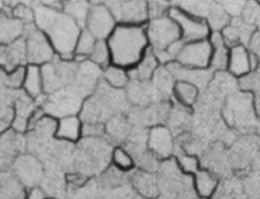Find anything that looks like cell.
Instances as JSON below:
<instances>
[{
	"mask_svg": "<svg viewBox=\"0 0 260 199\" xmlns=\"http://www.w3.org/2000/svg\"><path fill=\"white\" fill-rule=\"evenodd\" d=\"M34 24L48 37L54 50L64 60L74 57L75 48L81 28L63 11H56L42 3L32 4Z\"/></svg>",
	"mask_w": 260,
	"mask_h": 199,
	"instance_id": "obj_1",
	"label": "cell"
},
{
	"mask_svg": "<svg viewBox=\"0 0 260 199\" xmlns=\"http://www.w3.org/2000/svg\"><path fill=\"white\" fill-rule=\"evenodd\" d=\"M148 41L147 31L142 26H117L109 40L113 62L123 68L135 65L142 56Z\"/></svg>",
	"mask_w": 260,
	"mask_h": 199,
	"instance_id": "obj_2",
	"label": "cell"
},
{
	"mask_svg": "<svg viewBox=\"0 0 260 199\" xmlns=\"http://www.w3.org/2000/svg\"><path fill=\"white\" fill-rule=\"evenodd\" d=\"M159 197L163 199H197L193 177L183 173L175 158L161 161L156 170Z\"/></svg>",
	"mask_w": 260,
	"mask_h": 199,
	"instance_id": "obj_3",
	"label": "cell"
},
{
	"mask_svg": "<svg viewBox=\"0 0 260 199\" xmlns=\"http://www.w3.org/2000/svg\"><path fill=\"white\" fill-rule=\"evenodd\" d=\"M113 87L98 86L95 90L83 102L80 110L82 123H99L109 121L117 116V112L124 104V100Z\"/></svg>",
	"mask_w": 260,
	"mask_h": 199,
	"instance_id": "obj_4",
	"label": "cell"
},
{
	"mask_svg": "<svg viewBox=\"0 0 260 199\" xmlns=\"http://www.w3.org/2000/svg\"><path fill=\"white\" fill-rule=\"evenodd\" d=\"M113 149L110 142L102 138H84L75 153L78 173L87 178L89 175L106 170L111 160Z\"/></svg>",
	"mask_w": 260,
	"mask_h": 199,
	"instance_id": "obj_5",
	"label": "cell"
},
{
	"mask_svg": "<svg viewBox=\"0 0 260 199\" xmlns=\"http://www.w3.org/2000/svg\"><path fill=\"white\" fill-rule=\"evenodd\" d=\"M84 97L72 87L56 91L44 97L40 108L48 116L60 119L80 113Z\"/></svg>",
	"mask_w": 260,
	"mask_h": 199,
	"instance_id": "obj_6",
	"label": "cell"
},
{
	"mask_svg": "<svg viewBox=\"0 0 260 199\" xmlns=\"http://www.w3.org/2000/svg\"><path fill=\"white\" fill-rule=\"evenodd\" d=\"M224 110L228 124L238 129L255 127L258 119L254 109L253 95L247 92L237 93L230 96Z\"/></svg>",
	"mask_w": 260,
	"mask_h": 199,
	"instance_id": "obj_7",
	"label": "cell"
},
{
	"mask_svg": "<svg viewBox=\"0 0 260 199\" xmlns=\"http://www.w3.org/2000/svg\"><path fill=\"white\" fill-rule=\"evenodd\" d=\"M78 63L64 60L55 56L51 62L41 67L44 94L50 95L56 91L70 87L74 82Z\"/></svg>",
	"mask_w": 260,
	"mask_h": 199,
	"instance_id": "obj_8",
	"label": "cell"
},
{
	"mask_svg": "<svg viewBox=\"0 0 260 199\" xmlns=\"http://www.w3.org/2000/svg\"><path fill=\"white\" fill-rule=\"evenodd\" d=\"M23 39L26 45V63L29 65H46L55 58V50L49 39L34 23L25 26Z\"/></svg>",
	"mask_w": 260,
	"mask_h": 199,
	"instance_id": "obj_9",
	"label": "cell"
},
{
	"mask_svg": "<svg viewBox=\"0 0 260 199\" xmlns=\"http://www.w3.org/2000/svg\"><path fill=\"white\" fill-rule=\"evenodd\" d=\"M147 36L153 50H166L181 39L177 23L169 16L152 19L148 26Z\"/></svg>",
	"mask_w": 260,
	"mask_h": 199,
	"instance_id": "obj_10",
	"label": "cell"
},
{
	"mask_svg": "<svg viewBox=\"0 0 260 199\" xmlns=\"http://www.w3.org/2000/svg\"><path fill=\"white\" fill-rule=\"evenodd\" d=\"M169 16L177 23L184 42H195L208 39L210 27L205 19L194 17L180 8L169 9Z\"/></svg>",
	"mask_w": 260,
	"mask_h": 199,
	"instance_id": "obj_11",
	"label": "cell"
},
{
	"mask_svg": "<svg viewBox=\"0 0 260 199\" xmlns=\"http://www.w3.org/2000/svg\"><path fill=\"white\" fill-rule=\"evenodd\" d=\"M117 22L125 26H136L148 18V3L143 1H111L106 2Z\"/></svg>",
	"mask_w": 260,
	"mask_h": 199,
	"instance_id": "obj_12",
	"label": "cell"
},
{
	"mask_svg": "<svg viewBox=\"0 0 260 199\" xmlns=\"http://www.w3.org/2000/svg\"><path fill=\"white\" fill-rule=\"evenodd\" d=\"M212 56V47L208 39L185 42L177 56L178 64L188 69H208Z\"/></svg>",
	"mask_w": 260,
	"mask_h": 199,
	"instance_id": "obj_13",
	"label": "cell"
},
{
	"mask_svg": "<svg viewBox=\"0 0 260 199\" xmlns=\"http://www.w3.org/2000/svg\"><path fill=\"white\" fill-rule=\"evenodd\" d=\"M116 20L110 10L105 4L95 3L91 6L88 14L86 29L95 37L96 40H104L115 30Z\"/></svg>",
	"mask_w": 260,
	"mask_h": 199,
	"instance_id": "obj_14",
	"label": "cell"
},
{
	"mask_svg": "<svg viewBox=\"0 0 260 199\" xmlns=\"http://www.w3.org/2000/svg\"><path fill=\"white\" fill-rule=\"evenodd\" d=\"M148 147L157 159L167 160L176 151L174 134L168 126H153L148 133Z\"/></svg>",
	"mask_w": 260,
	"mask_h": 199,
	"instance_id": "obj_15",
	"label": "cell"
},
{
	"mask_svg": "<svg viewBox=\"0 0 260 199\" xmlns=\"http://www.w3.org/2000/svg\"><path fill=\"white\" fill-rule=\"evenodd\" d=\"M26 146L24 136L9 128L0 135V170H8Z\"/></svg>",
	"mask_w": 260,
	"mask_h": 199,
	"instance_id": "obj_16",
	"label": "cell"
},
{
	"mask_svg": "<svg viewBox=\"0 0 260 199\" xmlns=\"http://www.w3.org/2000/svg\"><path fill=\"white\" fill-rule=\"evenodd\" d=\"M13 173L22 185L29 188L38 186L44 178V169L38 158L32 155L21 154L14 162Z\"/></svg>",
	"mask_w": 260,
	"mask_h": 199,
	"instance_id": "obj_17",
	"label": "cell"
},
{
	"mask_svg": "<svg viewBox=\"0 0 260 199\" xmlns=\"http://www.w3.org/2000/svg\"><path fill=\"white\" fill-rule=\"evenodd\" d=\"M36 101L23 91L18 93L14 101L13 120L10 128L18 134L24 135L28 131V124L36 109Z\"/></svg>",
	"mask_w": 260,
	"mask_h": 199,
	"instance_id": "obj_18",
	"label": "cell"
},
{
	"mask_svg": "<svg viewBox=\"0 0 260 199\" xmlns=\"http://www.w3.org/2000/svg\"><path fill=\"white\" fill-rule=\"evenodd\" d=\"M130 185L135 192L144 199H154L159 196L157 178L155 172L136 170L129 175Z\"/></svg>",
	"mask_w": 260,
	"mask_h": 199,
	"instance_id": "obj_19",
	"label": "cell"
},
{
	"mask_svg": "<svg viewBox=\"0 0 260 199\" xmlns=\"http://www.w3.org/2000/svg\"><path fill=\"white\" fill-rule=\"evenodd\" d=\"M167 69L178 80L190 83L199 89L208 86L212 79V71L208 69H188L178 63H169Z\"/></svg>",
	"mask_w": 260,
	"mask_h": 199,
	"instance_id": "obj_20",
	"label": "cell"
},
{
	"mask_svg": "<svg viewBox=\"0 0 260 199\" xmlns=\"http://www.w3.org/2000/svg\"><path fill=\"white\" fill-rule=\"evenodd\" d=\"M228 70L231 75L239 78L253 72L251 52L243 44L230 48Z\"/></svg>",
	"mask_w": 260,
	"mask_h": 199,
	"instance_id": "obj_21",
	"label": "cell"
},
{
	"mask_svg": "<svg viewBox=\"0 0 260 199\" xmlns=\"http://www.w3.org/2000/svg\"><path fill=\"white\" fill-rule=\"evenodd\" d=\"M83 123L77 116L62 117L57 120L56 138L68 143H76L82 138Z\"/></svg>",
	"mask_w": 260,
	"mask_h": 199,
	"instance_id": "obj_22",
	"label": "cell"
},
{
	"mask_svg": "<svg viewBox=\"0 0 260 199\" xmlns=\"http://www.w3.org/2000/svg\"><path fill=\"white\" fill-rule=\"evenodd\" d=\"M208 41L212 47V56L209 65L211 67V70L217 71L228 70L230 48L225 45L221 32H212Z\"/></svg>",
	"mask_w": 260,
	"mask_h": 199,
	"instance_id": "obj_23",
	"label": "cell"
},
{
	"mask_svg": "<svg viewBox=\"0 0 260 199\" xmlns=\"http://www.w3.org/2000/svg\"><path fill=\"white\" fill-rule=\"evenodd\" d=\"M193 184L198 197L212 198L219 186V180L217 175L211 171L206 169H200L193 176Z\"/></svg>",
	"mask_w": 260,
	"mask_h": 199,
	"instance_id": "obj_24",
	"label": "cell"
},
{
	"mask_svg": "<svg viewBox=\"0 0 260 199\" xmlns=\"http://www.w3.org/2000/svg\"><path fill=\"white\" fill-rule=\"evenodd\" d=\"M25 25L14 18L11 14L0 11V43L9 44L20 39L24 34Z\"/></svg>",
	"mask_w": 260,
	"mask_h": 199,
	"instance_id": "obj_25",
	"label": "cell"
},
{
	"mask_svg": "<svg viewBox=\"0 0 260 199\" xmlns=\"http://www.w3.org/2000/svg\"><path fill=\"white\" fill-rule=\"evenodd\" d=\"M26 191L15 174L0 170V199H25Z\"/></svg>",
	"mask_w": 260,
	"mask_h": 199,
	"instance_id": "obj_26",
	"label": "cell"
},
{
	"mask_svg": "<svg viewBox=\"0 0 260 199\" xmlns=\"http://www.w3.org/2000/svg\"><path fill=\"white\" fill-rule=\"evenodd\" d=\"M23 89L26 95L35 101L43 96V79L41 68L39 65H28L26 67Z\"/></svg>",
	"mask_w": 260,
	"mask_h": 199,
	"instance_id": "obj_27",
	"label": "cell"
},
{
	"mask_svg": "<svg viewBox=\"0 0 260 199\" xmlns=\"http://www.w3.org/2000/svg\"><path fill=\"white\" fill-rule=\"evenodd\" d=\"M157 59L152 48H148L145 52L143 60L139 65L129 72V78H134L137 81H147L153 77L156 70Z\"/></svg>",
	"mask_w": 260,
	"mask_h": 199,
	"instance_id": "obj_28",
	"label": "cell"
},
{
	"mask_svg": "<svg viewBox=\"0 0 260 199\" xmlns=\"http://www.w3.org/2000/svg\"><path fill=\"white\" fill-rule=\"evenodd\" d=\"M91 9V5L82 1H67L64 2L63 12L72 18L78 26H86L88 14Z\"/></svg>",
	"mask_w": 260,
	"mask_h": 199,
	"instance_id": "obj_29",
	"label": "cell"
},
{
	"mask_svg": "<svg viewBox=\"0 0 260 199\" xmlns=\"http://www.w3.org/2000/svg\"><path fill=\"white\" fill-rule=\"evenodd\" d=\"M173 91L179 104L186 108L195 104L200 93V89L196 86L182 80L175 83Z\"/></svg>",
	"mask_w": 260,
	"mask_h": 199,
	"instance_id": "obj_30",
	"label": "cell"
},
{
	"mask_svg": "<svg viewBox=\"0 0 260 199\" xmlns=\"http://www.w3.org/2000/svg\"><path fill=\"white\" fill-rule=\"evenodd\" d=\"M96 39L89 31L83 29L78 37V41L75 48L74 58L76 63H82L89 57L93 48L96 43Z\"/></svg>",
	"mask_w": 260,
	"mask_h": 199,
	"instance_id": "obj_31",
	"label": "cell"
},
{
	"mask_svg": "<svg viewBox=\"0 0 260 199\" xmlns=\"http://www.w3.org/2000/svg\"><path fill=\"white\" fill-rule=\"evenodd\" d=\"M105 132L109 135L110 141L114 140L117 143L125 142L131 133L128 124L124 118L119 117L118 115L109 119L108 126L105 127Z\"/></svg>",
	"mask_w": 260,
	"mask_h": 199,
	"instance_id": "obj_32",
	"label": "cell"
},
{
	"mask_svg": "<svg viewBox=\"0 0 260 199\" xmlns=\"http://www.w3.org/2000/svg\"><path fill=\"white\" fill-rule=\"evenodd\" d=\"M175 160L177 162L179 169L183 173L187 176L193 177L200 169V159L195 155H191L186 152L181 151L177 153V156L175 157Z\"/></svg>",
	"mask_w": 260,
	"mask_h": 199,
	"instance_id": "obj_33",
	"label": "cell"
},
{
	"mask_svg": "<svg viewBox=\"0 0 260 199\" xmlns=\"http://www.w3.org/2000/svg\"><path fill=\"white\" fill-rule=\"evenodd\" d=\"M104 78L110 87L115 89H119L126 87L128 84L129 77L120 67L108 65L104 71Z\"/></svg>",
	"mask_w": 260,
	"mask_h": 199,
	"instance_id": "obj_34",
	"label": "cell"
},
{
	"mask_svg": "<svg viewBox=\"0 0 260 199\" xmlns=\"http://www.w3.org/2000/svg\"><path fill=\"white\" fill-rule=\"evenodd\" d=\"M186 107H178V108H174L173 109H170L169 115L167 117V121L169 124V130L175 133L181 130L186 126L187 121H188V114L186 111Z\"/></svg>",
	"mask_w": 260,
	"mask_h": 199,
	"instance_id": "obj_35",
	"label": "cell"
},
{
	"mask_svg": "<svg viewBox=\"0 0 260 199\" xmlns=\"http://www.w3.org/2000/svg\"><path fill=\"white\" fill-rule=\"evenodd\" d=\"M111 161L114 167L124 172L131 170L135 167L133 157L123 147H117L113 149Z\"/></svg>",
	"mask_w": 260,
	"mask_h": 199,
	"instance_id": "obj_36",
	"label": "cell"
},
{
	"mask_svg": "<svg viewBox=\"0 0 260 199\" xmlns=\"http://www.w3.org/2000/svg\"><path fill=\"white\" fill-rule=\"evenodd\" d=\"M208 26L213 28L214 31H218L219 28L225 27L228 22V16L225 13V9L222 8L219 5H213L210 6V9L208 12Z\"/></svg>",
	"mask_w": 260,
	"mask_h": 199,
	"instance_id": "obj_37",
	"label": "cell"
},
{
	"mask_svg": "<svg viewBox=\"0 0 260 199\" xmlns=\"http://www.w3.org/2000/svg\"><path fill=\"white\" fill-rule=\"evenodd\" d=\"M110 56L111 55L109 51V45H107L104 40H98L89 58L95 65L99 67H108Z\"/></svg>",
	"mask_w": 260,
	"mask_h": 199,
	"instance_id": "obj_38",
	"label": "cell"
},
{
	"mask_svg": "<svg viewBox=\"0 0 260 199\" xmlns=\"http://www.w3.org/2000/svg\"><path fill=\"white\" fill-rule=\"evenodd\" d=\"M25 76L26 68L24 65L18 67L10 72H6L4 77L5 87L10 89H20L23 87Z\"/></svg>",
	"mask_w": 260,
	"mask_h": 199,
	"instance_id": "obj_39",
	"label": "cell"
},
{
	"mask_svg": "<svg viewBox=\"0 0 260 199\" xmlns=\"http://www.w3.org/2000/svg\"><path fill=\"white\" fill-rule=\"evenodd\" d=\"M11 16L22 22L25 26L34 23V10L24 3H17L11 9Z\"/></svg>",
	"mask_w": 260,
	"mask_h": 199,
	"instance_id": "obj_40",
	"label": "cell"
},
{
	"mask_svg": "<svg viewBox=\"0 0 260 199\" xmlns=\"http://www.w3.org/2000/svg\"><path fill=\"white\" fill-rule=\"evenodd\" d=\"M113 191L109 195H107L102 199H140L141 197L138 194L135 195L134 189L130 185V187L126 186V184L123 186H118L116 188H112Z\"/></svg>",
	"mask_w": 260,
	"mask_h": 199,
	"instance_id": "obj_41",
	"label": "cell"
},
{
	"mask_svg": "<svg viewBox=\"0 0 260 199\" xmlns=\"http://www.w3.org/2000/svg\"><path fill=\"white\" fill-rule=\"evenodd\" d=\"M105 133V126L99 123H83L82 138L93 139L102 138Z\"/></svg>",
	"mask_w": 260,
	"mask_h": 199,
	"instance_id": "obj_42",
	"label": "cell"
},
{
	"mask_svg": "<svg viewBox=\"0 0 260 199\" xmlns=\"http://www.w3.org/2000/svg\"><path fill=\"white\" fill-rule=\"evenodd\" d=\"M168 9H169V4L165 2L148 3V16H150L152 19L166 16V11Z\"/></svg>",
	"mask_w": 260,
	"mask_h": 199,
	"instance_id": "obj_43",
	"label": "cell"
},
{
	"mask_svg": "<svg viewBox=\"0 0 260 199\" xmlns=\"http://www.w3.org/2000/svg\"><path fill=\"white\" fill-rule=\"evenodd\" d=\"M48 193L39 186L28 188L25 194V199H48Z\"/></svg>",
	"mask_w": 260,
	"mask_h": 199,
	"instance_id": "obj_44",
	"label": "cell"
},
{
	"mask_svg": "<svg viewBox=\"0 0 260 199\" xmlns=\"http://www.w3.org/2000/svg\"><path fill=\"white\" fill-rule=\"evenodd\" d=\"M252 95H253V105H254L256 117L260 118V88H258L256 92H254Z\"/></svg>",
	"mask_w": 260,
	"mask_h": 199,
	"instance_id": "obj_45",
	"label": "cell"
},
{
	"mask_svg": "<svg viewBox=\"0 0 260 199\" xmlns=\"http://www.w3.org/2000/svg\"><path fill=\"white\" fill-rule=\"evenodd\" d=\"M255 128H256V133H258L260 135V118L257 119V121L256 123V126H255Z\"/></svg>",
	"mask_w": 260,
	"mask_h": 199,
	"instance_id": "obj_46",
	"label": "cell"
},
{
	"mask_svg": "<svg viewBox=\"0 0 260 199\" xmlns=\"http://www.w3.org/2000/svg\"><path fill=\"white\" fill-rule=\"evenodd\" d=\"M3 8H4V4H2V3L0 2V11L3 9Z\"/></svg>",
	"mask_w": 260,
	"mask_h": 199,
	"instance_id": "obj_47",
	"label": "cell"
},
{
	"mask_svg": "<svg viewBox=\"0 0 260 199\" xmlns=\"http://www.w3.org/2000/svg\"><path fill=\"white\" fill-rule=\"evenodd\" d=\"M257 76H258V78H259V79H260V71H259V74H257Z\"/></svg>",
	"mask_w": 260,
	"mask_h": 199,
	"instance_id": "obj_48",
	"label": "cell"
},
{
	"mask_svg": "<svg viewBox=\"0 0 260 199\" xmlns=\"http://www.w3.org/2000/svg\"><path fill=\"white\" fill-rule=\"evenodd\" d=\"M197 199H211V198H200V197H198Z\"/></svg>",
	"mask_w": 260,
	"mask_h": 199,
	"instance_id": "obj_49",
	"label": "cell"
},
{
	"mask_svg": "<svg viewBox=\"0 0 260 199\" xmlns=\"http://www.w3.org/2000/svg\"><path fill=\"white\" fill-rule=\"evenodd\" d=\"M48 199H56V198H55V197H51V198H48Z\"/></svg>",
	"mask_w": 260,
	"mask_h": 199,
	"instance_id": "obj_50",
	"label": "cell"
}]
</instances>
